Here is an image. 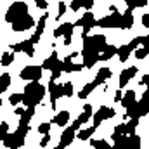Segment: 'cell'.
Returning <instances> with one entry per match:
<instances>
[{"label": "cell", "instance_id": "obj_5", "mask_svg": "<svg viewBox=\"0 0 149 149\" xmlns=\"http://www.w3.org/2000/svg\"><path fill=\"white\" fill-rule=\"evenodd\" d=\"M116 116V109L111 108V106H106V104H102L97 111L94 113V116H92V120H94V125L99 128L101 127V123H104V121H108V120H111Z\"/></svg>", "mask_w": 149, "mask_h": 149}, {"label": "cell", "instance_id": "obj_25", "mask_svg": "<svg viewBox=\"0 0 149 149\" xmlns=\"http://www.w3.org/2000/svg\"><path fill=\"white\" fill-rule=\"evenodd\" d=\"M23 97H24V92H12L10 97H9V104L10 106H17L19 102H23Z\"/></svg>", "mask_w": 149, "mask_h": 149}, {"label": "cell", "instance_id": "obj_40", "mask_svg": "<svg viewBox=\"0 0 149 149\" xmlns=\"http://www.w3.org/2000/svg\"><path fill=\"white\" fill-rule=\"evenodd\" d=\"M24 111H26V109H24V108H21V106H16V108H14V114H16V116H23Z\"/></svg>", "mask_w": 149, "mask_h": 149}, {"label": "cell", "instance_id": "obj_36", "mask_svg": "<svg viewBox=\"0 0 149 149\" xmlns=\"http://www.w3.org/2000/svg\"><path fill=\"white\" fill-rule=\"evenodd\" d=\"M123 94H125V92H123L121 88H118V90L114 92V97H113V101H114V102H121V99H123Z\"/></svg>", "mask_w": 149, "mask_h": 149}, {"label": "cell", "instance_id": "obj_42", "mask_svg": "<svg viewBox=\"0 0 149 149\" xmlns=\"http://www.w3.org/2000/svg\"><path fill=\"white\" fill-rule=\"evenodd\" d=\"M149 0H137V9H142V7H146L148 5Z\"/></svg>", "mask_w": 149, "mask_h": 149}, {"label": "cell", "instance_id": "obj_1", "mask_svg": "<svg viewBox=\"0 0 149 149\" xmlns=\"http://www.w3.org/2000/svg\"><path fill=\"white\" fill-rule=\"evenodd\" d=\"M47 92H49V88H45V85H42L40 81H37V80L28 81L26 87H24L23 104H24L26 108H28V106H38V104L43 101V97H45Z\"/></svg>", "mask_w": 149, "mask_h": 149}, {"label": "cell", "instance_id": "obj_10", "mask_svg": "<svg viewBox=\"0 0 149 149\" xmlns=\"http://www.w3.org/2000/svg\"><path fill=\"white\" fill-rule=\"evenodd\" d=\"M12 50H14V52H24L26 56L33 57V54H35V43L31 42V38H26V40H23V42L14 43V45H12Z\"/></svg>", "mask_w": 149, "mask_h": 149}, {"label": "cell", "instance_id": "obj_16", "mask_svg": "<svg viewBox=\"0 0 149 149\" xmlns=\"http://www.w3.org/2000/svg\"><path fill=\"white\" fill-rule=\"evenodd\" d=\"M57 61H59V56H57V50H52V52H50V56L43 59V63H42V66H43V70H45V71H52V70H54V68L57 66Z\"/></svg>", "mask_w": 149, "mask_h": 149}, {"label": "cell", "instance_id": "obj_21", "mask_svg": "<svg viewBox=\"0 0 149 149\" xmlns=\"http://www.w3.org/2000/svg\"><path fill=\"white\" fill-rule=\"evenodd\" d=\"M123 135H127V134H125V121H123V123H120V125H116V127L113 128V132H111V141L116 144V142H118V141H120Z\"/></svg>", "mask_w": 149, "mask_h": 149}, {"label": "cell", "instance_id": "obj_20", "mask_svg": "<svg viewBox=\"0 0 149 149\" xmlns=\"http://www.w3.org/2000/svg\"><path fill=\"white\" fill-rule=\"evenodd\" d=\"M95 88H97V85H95L94 81H88V83H85V85L80 88V92L76 94V97H78L80 101H83V99H87V97H88V95L95 90Z\"/></svg>", "mask_w": 149, "mask_h": 149}, {"label": "cell", "instance_id": "obj_9", "mask_svg": "<svg viewBox=\"0 0 149 149\" xmlns=\"http://www.w3.org/2000/svg\"><path fill=\"white\" fill-rule=\"evenodd\" d=\"M74 139H76V128H73V125H70V127H66L64 132L61 134L57 149H64V148H68V146H73Z\"/></svg>", "mask_w": 149, "mask_h": 149}, {"label": "cell", "instance_id": "obj_24", "mask_svg": "<svg viewBox=\"0 0 149 149\" xmlns=\"http://www.w3.org/2000/svg\"><path fill=\"white\" fill-rule=\"evenodd\" d=\"M9 85H10V74L9 73H2V76H0V92H2V94L7 92Z\"/></svg>", "mask_w": 149, "mask_h": 149}, {"label": "cell", "instance_id": "obj_39", "mask_svg": "<svg viewBox=\"0 0 149 149\" xmlns=\"http://www.w3.org/2000/svg\"><path fill=\"white\" fill-rule=\"evenodd\" d=\"M63 43H64L66 47H70V45L73 43V35H64V40H63Z\"/></svg>", "mask_w": 149, "mask_h": 149}, {"label": "cell", "instance_id": "obj_6", "mask_svg": "<svg viewBox=\"0 0 149 149\" xmlns=\"http://www.w3.org/2000/svg\"><path fill=\"white\" fill-rule=\"evenodd\" d=\"M35 26H37V23H35V19H33L31 14H26V16H23V17H17V19L10 24L12 31H17V33L28 31V30H31V28H35Z\"/></svg>", "mask_w": 149, "mask_h": 149}, {"label": "cell", "instance_id": "obj_7", "mask_svg": "<svg viewBox=\"0 0 149 149\" xmlns=\"http://www.w3.org/2000/svg\"><path fill=\"white\" fill-rule=\"evenodd\" d=\"M139 73V66H135V64H132V66H128V68H123L121 70V73H120V80H118V88H125L130 81H132V78H135V74Z\"/></svg>", "mask_w": 149, "mask_h": 149}, {"label": "cell", "instance_id": "obj_8", "mask_svg": "<svg viewBox=\"0 0 149 149\" xmlns=\"http://www.w3.org/2000/svg\"><path fill=\"white\" fill-rule=\"evenodd\" d=\"M24 142H26V137L24 135H21L19 132H16L14 130V134H9L5 139H2V146L3 148H23L24 146Z\"/></svg>", "mask_w": 149, "mask_h": 149}, {"label": "cell", "instance_id": "obj_37", "mask_svg": "<svg viewBox=\"0 0 149 149\" xmlns=\"http://www.w3.org/2000/svg\"><path fill=\"white\" fill-rule=\"evenodd\" d=\"M81 3H83V9H85V10H90V9L94 7L95 0H81Z\"/></svg>", "mask_w": 149, "mask_h": 149}, {"label": "cell", "instance_id": "obj_38", "mask_svg": "<svg viewBox=\"0 0 149 149\" xmlns=\"http://www.w3.org/2000/svg\"><path fill=\"white\" fill-rule=\"evenodd\" d=\"M141 24H142V28H149V14L141 16Z\"/></svg>", "mask_w": 149, "mask_h": 149}, {"label": "cell", "instance_id": "obj_35", "mask_svg": "<svg viewBox=\"0 0 149 149\" xmlns=\"http://www.w3.org/2000/svg\"><path fill=\"white\" fill-rule=\"evenodd\" d=\"M49 142H50V134H45V135H42L40 148H47V146H49Z\"/></svg>", "mask_w": 149, "mask_h": 149}, {"label": "cell", "instance_id": "obj_19", "mask_svg": "<svg viewBox=\"0 0 149 149\" xmlns=\"http://www.w3.org/2000/svg\"><path fill=\"white\" fill-rule=\"evenodd\" d=\"M114 56H118V47L113 43V45H109L108 43V47L101 52V63H106V61H111Z\"/></svg>", "mask_w": 149, "mask_h": 149}, {"label": "cell", "instance_id": "obj_11", "mask_svg": "<svg viewBox=\"0 0 149 149\" xmlns=\"http://www.w3.org/2000/svg\"><path fill=\"white\" fill-rule=\"evenodd\" d=\"M95 23H97V19H95L94 12H92V10H87L80 19L74 21V26H80V28H85V26H87V28H94Z\"/></svg>", "mask_w": 149, "mask_h": 149}, {"label": "cell", "instance_id": "obj_32", "mask_svg": "<svg viewBox=\"0 0 149 149\" xmlns=\"http://www.w3.org/2000/svg\"><path fill=\"white\" fill-rule=\"evenodd\" d=\"M64 14H66V3L64 2H59L57 3V16H56V19L59 21V17H63Z\"/></svg>", "mask_w": 149, "mask_h": 149}, {"label": "cell", "instance_id": "obj_34", "mask_svg": "<svg viewBox=\"0 0 149 149\" xmlns=\"http://www.w3.org/2000/svg\"><path fill=\"white\" fill-rule=\"evenodd\" d=\"M35 5H37V9H40V10H47L49 9V2L47 0H35Z\"/></svg>", "mask_w": 149, "mask_h": 149}, {"label": "cell", "instance_id": "obj_2", "mask_svg": "<svg viewBox=\"0 0 149 149\" xmlns=\"http://www.w3.org/2000/svg\"><path fill=\"white\" fill-rule=\"evenodd\" d=\"M26 14H30L28 12V3L26 2H14L9 9H7V12H5V23H9V24H12L17 17H23V16H26Z\"/></svg>", "mask_w": 149, "mask_h": 149}, {"label": "cell", "instance_id": "obj_12", "mask_svg": "<svg viewBox=\"0 0 149 149\" xmlns=\"http://www.w3.org/2000/svg\"><path fill=\"white\" fill-rule=\"evenodd\" d=\"M109 78H113V68H109V66H102L97 73H95V78L92 80L97 87L99 85H102V83H106Z\"/></svg>", "mask_w": 149, "mask_h": 149}, {"label": "cell", "instance_id": "obj_29", "mask_svg": "<svg viewBox=\"0 0 149 149\" xmlns=\"http://www.w3.org/2000/svg\"><path fill=\"white\" fill-rule=\"evenodd\" d=\"M52 125H54L52 121H42V123L38 125V134H42V135L50 134V127H52Z\"/></svg>", "mask_w": 149, "mask_h": 149}, {"label": "cell", "instance_id": "obj_26", "mask_svg": "<svg viewBox=\"0 0 149 149\" xmlns=\"http://www.w3.org/2000/svg\"><path fill=\"white\" fill-rule=\"evenodd\" d=\"M148 54H149V50L144 47V45H139V47L134 50V56H135V59H137V61L146 59V57H148Z\"/></svg>", "mask_w": 149, "mask_h": 149}, {"label": "cell", "instance_id": "obj_22", "mask_svg": "<svg viewBox=\"0 0 149 149\" xmlns=\"http://www.w3.org/2000/svg\"><path fill=\"white\" fill-rule=\"evenodd\" d=\"M47 19H49V12L45 10L42 16H40V19H38L37 23V31H35V35H38V37H42L43 33H45V26H47Z\"/></svg>", "mask_w": 149, "mask_h": 149}, {"label": "cell", "instance_id": "obj_15", "mask_svg": "<svg viewBox=\"0 0 149 149\" xmlns=\"http://www.w3.org/2000/svg\"><path fill=\"white\" fill-rule=\"evenodd\" d=\"M70 116H71V113L68 111V109H64V111L56 113L50 121H52L54 125H57V127H66V125L70 123Z\"/></svg>", "mask_w": 149, "mask_h": 149}, {"label": "cell", "instance_id": "obj_18", "mask_svg": "<svg viewBox=\"0 0 149 149\" xmlns=\"http://www.w3.org/2000/svg\"><path fill=\"white\" fill-rule=\"evenodd\" d=\"M135 102H137V92H135V90H127V92L123 94V99H121V106H123V109L130 108V106L135 104Z\"/></svg>", "mask_w": 149, "mask_h": 149}, {"label": "cell", "instance_id": "obj_14", "mask_svg": "<svg viewBox=\"0 0 149 149\" xmlns=\"http://www.w3.org/2000/svg\"><path fill=\"white\" fill-rule=\"evenodd\" d=\"M134 23H135L134 10H128V9H127V10L121 14V24H120V30L127 31V30H130V28L134 26Z\"/></svg>", "mask_w": 149, "mask_h": 149}, {"label": "cell", "instance_id": "obj_3", "mask_svg": "<svg viewBox=\"0 0 149 149\" xmlns=\"http://www.w3.org/2000/svg\"><path fill=\"white\" fill-rule=\"evenodd\" d=\"M47 88H49V95H50V109L56 111L57 101H59L61 97H64V85H63V83H57V81H54V80H49Z\"/></svg>", "mask_w": 149, "mask_h": 149}, {"label": "cell", "instance_id": "obj_13", "mask_svg": "<svg viewBox=\"0 0 149 149\" xmlns=\"http://www.w3.org/2000/svg\"><path fill=\"white\" fill-rule=\"evenodd\" d=\"M73 31H74V23H71V21H66V23L59 24V26L54 30V38L64 37V35H73Z\"/></svg>", "mask_w": 149, "mask_h": 149}, {"label": "cell", "instance_id": "obj_17", "mask_svg": "<svg viewBox=\"0 0 149 149\" xmlns=\"http://www.w3.org/2000/svg\"><path fill=\"white\" fill-rule=\"evenodd\" d=\"M95 130H97V127H95V125L87 127V128H80V130H76V139H78V141H81V142L90 141V137H92V134H95Z\"/></svg>", "mask_w": 149, "mask_h": 149}, {"label": "cell", "instance_id": "obj_41", "mask_svg": "<svg viewBox=\"0 0 149 149\" xmlns=\"http://www.w3.org/2000/svg\"><path fill=\"white\" fill-rule=\"evenodd\" d=\"M139 83H142V85H146V87H149V73H146L142 78H141V81Z\"/></svg>", "mask_w": 149, "mask_h": 149}, {"label": "cell", "instance_id": "obj_27", "mask_svg": "<svg viewBox=\"0 0 149 149\" xmlns=\"http://www.w3.org/2000/svg\"><path fill=\"white\" fill-rule=\"evenodd\" d=\"M73 57H71V54L68 56V57H64L63 59V71L64 73H73Z\"/></svg>", "mask_w": 149, "mask_h": 149}, {"label": "cell", "instance_id": "obj_31", "mask_svg": "<svg viewBox=\"0 0 149 149\" xmlns=\"http://www.w3.org/2000/svg\"><path fill=\"white\" fill-rule=\"evenodd\" d=\"M9 135V123L7 121H2L0 123V139H5Z\"/></svg>", "mask_w": 149, "mask_h": 149}, {"label": "cell", "instance_id": "obj_28", "mask_svg": "<svg viewBox=\"0 0 149 149\" xmlns=\"http://www.w3.org/2000/svg\"><path fill=\"white\" fill-rule=\"evenodd\" d=\"M90 146H92V148H97V149L109 148V142H106L104 139H94V137H90Z\"/></svg>", "mask_w": 149, "mask_h": 149}, {"label": "cell", "instance_id": "obj_4", "mask_svg": "<svg viewBox=\"0 0 149 149\" xmlns=\"http://www.w3.org/2000/svg\"><path fill=\"white\" fill-rule=\"evenodd\" d=\"M42 74H43V66H42V64H40V66H38V64H28V66H24V68L19 71V78L24 80V81H31V80L40 81Z\"/></svg>", "mask_w": 149, "mask_h": 149}, {"label": "cell", "instance_id": "obj_33", "mask_svg": "<svg viewBox=\"0 0 149 149\" xmlns=\"http://www.w3.org/2000/svg\"><path fill=\"white\" fill-rule=\"evenodd\" d=\"M70 9H71L73 12H78L80 9H83V3H81V0H71V2H70Z\"/></svg>", "mask_w": 149, "mask_h": 149}, {"label": "cell", "instance_id": "obj_23", "mask_svg": "<svg viewBox=\"0 0 149 149\" xmlns=\"http://www.w3.org/2000/svg\"><path fill=\"white\" fill-rule=\"evenodd\" d=\"M14 50L12 52H7V50H3V54H2V59H0V63H2V66L5 68V66H10L12 64V61H14Z\"/></svg>", "mask_w": 149, "mask_h": 149}, {"label": "cell", "instance_id": "obj_30", "mask_svg": "<svg viewBox=\"0 0 149 149\" xmlns=\"http://www.w3.org/2000/svg\"><path fill=\"white\" fill-rule=\"evenodd\" d=\"M73 94H74V83L73 81H66L64 83V97H73Z\"/></svg>", "mask_w": 149, "mask_h": 149}]
</instances>
